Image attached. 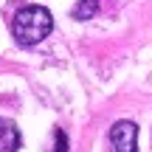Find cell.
Segmentation results:
<instances>
[{
    "label": "cell",
    "instance_id": "obj_1",
    "mask_svg": "<svg viewBox=\"0 0 152 152\" xmlns=\"http://www.w3.org/2000/svg\"><path fill=\"white\" fill-rule=\"evenodd\" d=\"M54 28V17L45 6H23L14 17H11V34H14L17 45L31 48V45L42 42Z\"/></svg>",
    "mask_w": 152,
    "mask_h": 152
},
{
    "label": "cell",
    "instance_id": "obj_2",
    "mask_svg": "<svg viewBox=\"0 0 152 152\" xmlns=\"http://www.w3.org/2000/svg\"><path fill=\"white\" fill-rule=\"evenodd\" d=\"M113 152H138V127L132 121H115L110 130Z\"/></svg>",
    "mask_w": 152,
    "mask_h": 152
},
{
    "label": "cell",
    "instance_id": "obj_3",
    "mask_svg": "<svg viewBox=\"0 0 152 152\" xmlns=\"http://www.w3.org/2000/svg\"><path fill=\"white\" fill-rule=\"evenodd\" d=\"M20 144H23L20 130H17L9 118H0V149L3 152H17Z\"/></svg>",
    "mask_w": 152,
    "mask_h": 152
},
{
    "label": "cell",
    "instance_id": "obj_4",
    "mask_svg": "<svg viewBox=\"0 0 152 152\" xmlns=\"http://www.w3.org/2000/svg\"><path fill=\"white\" fill-rule=\"evenodd\" d=\"M93 14H99V0H79L73 6V17L76 20H90Z\"/></svg>",
    "mask_w": 152,
    "mask_h": 152
},
{
    "label": "cell",
    "instance_id": "obj_5",
    "mask_svg": "<svg viewBox=\"0 0 152 152\" xmlns=\"http://www.w3.org/2000/svg\"><path fill=\"white\" fill-rule=\"evenodd\" d=\"M54 138H56L54 152H68V135H65V130H56V132H54Z\"/></svg>",
    "mask_w": 152,
    "mask_h": 152
}]
</instances>
